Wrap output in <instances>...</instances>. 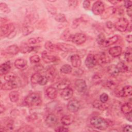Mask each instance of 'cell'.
Returning a JSON list of instances; mask_svg holds the SVG:
<instances>
[{
    "label": "cell",
    "instance_id": "obj_55",
    "mask_svg": "<svg viewBox=\"0 0 132 132\" xmlns=\"http://www.w3.org/2000/svg\"><path fill=\"white\" fill-rule=\"evenodd\" d=\"M132 127L130 125H126L124 128H123V131H125V132H131L132 131Z\"/></svg>",
    "mask_w": 132,
    "mask_h": 132
},
{
    "label": "cell",
    "instance_id": "obj_23",
    "mask_svg": "<svg viewBox=\"0 0 132 132\" xmlns=\"http://www.w3.org/2000/svg\"><path fill=\"white\" fill-rule=\"evenodd\" d=\"M132 94V88L130 85L124 86L120 92V95L123 97L131 96Z\"/></svg>",
    "mask_w": 132,
    "mask_h": 132
},
{
    "label": "cell",
    "instance_id": "obj_25",
    "mask_svg": "<svg viewBox=\"0 0 132 132\" xmlns=\"http://www.w3.org/2000/svg\"><path fill=\"white\" fill-rule=\"evenodd\" d=\"M116 12V9L113 7H109L106 9H105L104 12L101 14V17L103 19L109 18L111 15Z\"/></svg>",
    "mask_w": 132,
    "mask_h": 132
},
{
    "label": "cell",
    "instance_id": "obj_16",
    "mask_svg": "<svg viewBox=\"0 0 132 132\" xmlns=\"http://www.w3.org/2000/svg\"><path fill=\"white\" fill-rule=\"evenodd\" d=\"M42 59L45 63H51L56 61L57 57L54 55H48L47 52L43 51L42 53Z\"/></svg>",
    "mask_w": 132,
    "mask_h": 132
},
{
    "label": "cell",
    "instance_id": "obj_11",
    "mask_svg": "<svg viewBox=\"0 0 132 132\" xmlns=\"http://www.w3.org/2000/svg\"><path fill=\"white\" fill-rule=\"evenodd\" d=\"M19 82L16 79L13 81H7L1 86V89L4 90H11L13 89L19 87Z\"/></svg>",
    "mask_w": 132,
    "mask_h": 132
},
{
    "label": "cell",
    "instance_id": "obj_5",
    "mask_svg": "<svg viewBox=\"0 0 132 132\" xmlns=\"http://www.w3.org/2000/svg\"><path fill=\"white\" fill-rule=\"evenodd\" d=\"M105 9L104 3L100 1H96L95 3H94L92 7V12L95 15L102 14Z\"/></svg>",
    "mask_w": 132,
    "mask_h": 132
},
{
    "label": "cell",
    "instance_id": "obj_39",
    "mask_svg": "<svg viewBox=\"0 0 132 132\" xmlns=\"http://www.w3.org/2000/svg\"><path fill=\"white\" fill-rule=\"evenodd\" d=\"M16 75L14 73H8L4 75V79L6 81H13L16 80L17 78Z\"/></svg>",
    "mask_w": 132,
    "mask_h": 132
},
{
    "label": "cell",
    "instance_id": "obj_62",
    "mask_svg": "<svg viewBox=\"0 0 132 132\" xmlns=\"http://www.w3.org/2000/svg\"><path fill=\"white\" fill-rule=\"evenodd\" d=\"M93 80H94V82H96V80H97V81H99L100 82V80H101V77L98 75H95L94 76V77H93Z\"/></svg>",
    "mask_w": 132,
    "mask_h": 132
},
{
    "label": "cell",
    "instance_id": "obj_35",
    "mask_svg": "<svg viewBox=\"0 0 132 132\" xmlns=\"http://www.w3.org/2000/svg\"><path fill=\"white\" fill-rule=\"evenodd\" d=\"M116 66L119 72L124 73L127 72L128 70V66L124 62L122 61L119 62Z\"/></svg>",
    "mask_w": 132,
    "mask_h": 132
},
{
    "label": "cell",
    "instance_id": "obj_52",
    "mask_svg": "<svg viewBox=\"0 0 132 132\" xmlns=\"http://www.w3.org/2000/svg\"><path fill=\"white\" fill-rule=\"evenodd\" d=\"M48 80V79L47 78V77L46 76H42L39 84L40 85H42V86L45 85L47 84Z\"/></svg>",
    "mask_w": 132,
    "mask_h": 132
},
{
    "label": "cell",
    "instance_id": "obj_22",
    "mask_svg": "<svg viewBox=\"0 0 132 132\" xmlns=\"http://www.w3.org/2000/svg\"><path fill=\"white\" fill-rule=\"evenodd\" d=\"M74 120V117L71 114L64 115L61 119V123L65 126L71 124Z\"/></svg>",
    "mask_w": 132,
    "mask_h": 132
},
{
    "label": "cell",
    "instance_id": "obj_18",
    "mask_svg": "<svg viewBox=\"0 0 132 132\" xmlns=\"http://www.w3.org/2000/svg\"><path fill=\"white\" fill-rule=\"evenodd\" d=\"M60 95L61 97L64 100H68L71 98V97L73 96V91L71 88L68 87L66 89L62 90V91L61 92Z\"/></svg>",
    "mask_w": 132,
    "mask_h": 132
},
{
    "label": "cell",
    "instance_id": "obj_37",
    "mask_svg": "<svg viewBox=\"0 0 132 132\" xmlns=\"http://www.w3.org/2000/svg\"><path fill=\"white\" fill-rule=\"evenodd\" d=\"M9 97L11 102L15 103L19 99V94L16 91H11L9 94Z\"/></svg>",
    "mask_w": 132,
    "mask_h": 132
},
{
    "label": "cell",
    "instance_id": "obj_12",
    "mask_svg": "<svg viewBox=\"0 0 132 132\" xmlns=\"http://www.w3.org/2000/svg\"><path fill=\"white\" fill-rule=\"evenodd\" d=\"M95 58L96 59L97 64L101 65H104L106 63L109 62L110 58L105 53H102L100 55H95Z\"/></svg>",
    "mask_w": 132,
    "mask_h": 132
},
{
    "label": "cell",
    "instance_id": "obj_27",
    "mask_svg": "<svg viewBox=\"0 0 132 132\" xmlns=\"http://www.w3.org/2000/svg\"><path fill=\"white\" fill-rule=\"evenodd\" d=\"M107 72L112 77H116L119 75V72L117 69V67L114 64H111L109 65L107 68Z\"/></svg>",
    "mask_w": 132,
    "mask_h": 132
},
{
    "label": "cell",
    "instance_id": "obj_38",
    "mask_svg": "<svg viewBox=\"0 0 132 132\" xmlns=\"http://www.w3.org/2000/svg\"><path fill=\"white\" fill-rule=\"evenodd\" d=\"M60 71L61 73H63V74H69L72 72V67L68 64H65L63 65L60 69Z\"/></svg>",
    "mask_w": 132,
    "mask_h": 132
},
{
    "label": "cell",
    "instance_id": "obj_46",
    "mask_svg": "<svg viewBox=\"0 0 132 132\" xmlns=\"http://www.w3.org/2000/svg\"><path fill=\"white\" fill-rule=\"evenodd\" d=\"M46 9L51 14H54V15L56 14L57 9L53 5L51 4H48L46 5Z\"/></svg>",
    "mask_w": 132,
    "mask_h": 132
},
{
    "label": "cell",
    "instance_id": "obj_48",
    "mask_svg": "<svg viewBox=\"0 0 132 132\" xmlns=\"http://www.w3.org/2000/svg\"><path fill=\"white\" fill-rule=\"evenodd\" d=\"M108 98H109V96L108 94L105 93H103L101 94L100 96V100L102 103H106L108 100Z\"/></svg>",
    "mask_w": 132,
    "mask_h": 132
},
{
    "label": "cell",
    "instance_id": "obj_54",
    "mask_svg": "<svg viewBox=\"0 0 132 132\" xmlns=\"http://www.w3.org/2000/svg\"><path fill=\"white\" fill-rule=\"evenodd\" d=\"M56 131H69V129L63 126H59L55 129Z\"/></svg>",
    "mask_w": 132,
    "mask_h": 132
},
{
    "label": "cell",
    "instance_id": "obj_40",
    "mask_svg": "<svg viewBox=\"0 0 132 132\" xmlns=\"http://www.w3.org/2000/svg\"><path fill=\"white\" fill-rule=\"evenodd\" d=\"M54 19L58 22L64 23V22H67L66 17H65V15L64 14H62V13L56 14L55 15V16H54Z\"/></svg>",
    "mask_w": 132,
    "mask_h": 132
},
{
    "label": "cell",
    "instance_id": "obj_47",
    "mask_svg": "<svg viewBox=\"0 0 132 132\" xmlns=\"http://www.w3.org/2000/svg\"><path fill=\"white\" fill-rule=\"evenodd\" d=\"M29 60L32 63H37L40 61V58L37 55H34L30 57Z\"/></svg>",
    "mask_w": 132,
    "mask_h": 132
},
{
    "label": "cell",
    "instance_id": "obj_44",
    "mask_svg": "<svg viewBox=\"0 0 132 132\" xmlns=\"http://www.w3.org/2000/svg\"><path fill=\"white\" fill-rule=\"evenodd\" d=\"M107 86L110 89H114L117 86V82L112 79H108L107 81Z\"/></svg>",
    "mask_w": 132,
    "mask_h": 132
},
{
    "label": "cell",
    "instance_id": "obj_59",
    "mask_svg": "<svg viewBox=\"0 0 132 132\" xmlns=\"http://www.w3.org/2000/svg\"><path fill=\"white\" fill-rule=\"evenodd\" d=\"M126 118L129 121L131 122V112L126 114Z\"/></svg>",
    "mask_w": 132,
    "mask_h": 132
},
{
    "label": "cell",
    "instance_id": "obj_9",
    "mask_svg": "<svg viewBox=\"0 0 132 132\" xmlns=\"http://www.w3.org/2000/svg\"><path fill=\"white\" fill-rule=\"evenodd\" d=\"M75 87L76 90L80 93L85 92L87 89L86 81L84 79H78L75 82Z\"/></svg>",
    "mask_w": 132,
    "mask_h": 132
},
{
    "label": "cell",
    "instance_id": "obj_51",
    "mask_svg": "<svg viewBox=\"0 0 132 132\" xmlns=\"http://www.w3.org/2000/svg\"><path fill=\"white\" fill-rule=\"evenodd\" d=\"M43 69H44L43 66L40 64H36L34 67V69L35 71H36V72H39L40 71H42L43 70Z\"/></svg>",
    "mask_w": 132,
    "mask_h": 132
},
{
    "label": "cell",
    "instance_id": "obj_30",
    "mask_svg": "<svg viewBox=\"0 0 132 132\" xmlns=\"http://www.w3.org/2000/svg\"><path fill=\"white\" fill-rule=\"evenodd\" d=\"M72 35L70 34L69 29L67 28L65 30H64L63 31V32L61 34L60 36V39L63 41H71Z\"/></svg>",
    "mask_w": 132,
    "mask_h": 132
},
{
    "label": "cell",
    "instance_id": "obj_43",
    "mask_svg": "<svg viewBox=\"0 0 132 132\" xmlns=\"http://www.w3.org/2000/svg\"><path fill=\"white\" fill-rule=\"evenodd\" d=\"M0 9L3 12L6 13H8L10 12V9L7 6V5L5 3H0Z\"/></svg>",
    "mask_w": 132,
    "mask_h": 132
},
{
    "label": "cell",
    "instance_id": "obj_53",
    "mask_svg": "<svg viewBox=\"0 0 132 132\" xmlns=\"http://www.w3.org/2000/svg\"><path fill=\"white\" fill-rule=\"evenodd\" d=\"M82 6H83L84 8H85V9H86V10L88 9L89 8V7H90V1H87V0L84 1L83 2V3H82Z\"/></svg>",
    "mask_w": 132,
    "mask_h": 132
},
{
    "label": "cell",
    "instance_id": "obj_41",
    "mask_svg": "<svg viewBox=\"0 0 132 132\" xmlns=\"http://www.w3.org/2000/svg\"><path fill=\"white\" fill-rule=\"evenodd\" d=\"M124 58L127 62H130L131 61V51L130 47L126 48L124 54Z\"/></svg>",
    "mask_w": 132,
    "mask_h": 132
},
{
    "label": "cell",
    "instance_id": "obj_4",
    "mask_svg": "<svg viewBox=\"0 0 132 132\" xmlns=\"http://www.w3.org/2000/svg\"><path fill=\"white\" fill-rule=\"evenodd\" d=\"M129 26V22L124 18L119 19L114 24V27L118 31L124 32L127 30Z\"/></svg>",
    "mask_w": 132,
    "mask_h": 132
},
{
    "label": "cell",
    "instance_id": "obj_56",
    "mask_svg": "<svg viewBox=\"0 0 132 132\" xmlns=\"http://www.w3.org/2000/svg\"><path fill=\"white\" fill-rule=\"evenodd\" d=\"M131 4H132V2L130 1H126L124 2V6L127 9L131 7Z\"/></svg>",
    "mask_w": 132,
    "mask_h": 132
},
{
    "label": "cell",
    "instance_id": "obj_3",
    "mask_svg": "<svg viewBox=\"0 0 132 132\" xmlns=\"http://www.w3.org/2000/svg\"><path fill=\"white\" fill-rule=\"evenodd\" d=\"M14 29L15 27L12 23H9L1 25L0 28L1 37H9L14 32Z\"/></svg>",
    "mask_w": 132,
    "mask_h": 132
},
{
    "label": "cell",
    "instance_id": "obj_29",
    "mask_svg": "<svg viewBox=\"0 0 132 132\" xmlns=\"http://www.w3.org/2000/svg\"><path fill=\"white\" fill-rule=\"evenodd\" d=\"M105 103H102L100 100L99 101V100H96L93 102L92 105L94 107L97 109H98L102 110H104L107 108V106L105 104Z\"/></svg>",
    "mask_w": 132,
    "mask_h": 132
},
{
    "label": "cell",
    "instance_id": "obj_2",
    "mask_svg": "<svg viewBox=\"0 0 132 132\" xmlns=\"http://www.w3.org/2000/svg\"><path fill=\"white\" fill-rule=\"evenodd\" d=\"M25 103L29 106H38L41 103V97L37 93H31L25 97Z\"/></svg>",
    "mask_w": 132,
    "mask_h": 132
},
{
    "label": "cell",
    "instance_id": "obj_33",
    "mask_svg": "<svg viewBox=\"0 0 132 132\" xmlns=\"http://www.w3.org/2000/svg\"><path fill=\"white\" fill-rule=\"evenodd\" d=\"M44 47L47 51L50 52H55L56 51L58 50L56 45L54 44L52 42L50 41H47L45 43Z\"/></svg>",
    "mask_w": 132,
    "mask_h": 132
},
{
    "label": "cell",
    "instance_id": "obj_63",
    "mask_svg": "<svg viewBox=\"0 0 132 132\" xmlns=\"http://www.w3.org/2000/svg\"><path fill=\"white\" fill-rule=\"evenodd\" d=\"M5 111V106L1 104V106H0V113H2Z\"/></svg>",
    "mask_w": 132,
    "mask_h": 132
},
{
    "label": "cell",
    "instance_id": "obj_15",
    "mask_svg": "<svg viewBox=\"0 0 132 132\" xmlns=\"http://www.w3.org/2000/svg\"><path fill=\"white\" fill-rule=\"evenodd\" d=\"M71 84L70 80L68 78H64L57 82L56 85V88L59 90H63L69 87Z\"/></svg>",
    "mask_w": 132,
    "mask_h": 132
},
{
    "label": "cell",
    "instance_id": "obj_36",
    "mask_svg": "<svg viewBox=\"0 0 132 132\" xmlns=\"http://www.w3.org/2000/svg\"><path fill=\"white\" fill-rule=\"evenodd\" d=\"M131 105L129 103H125L121 107V110L124 114H127L131 112Z\"/></svg>",
    "mask_w": 132,
    "mask_h": 132
},
{
    "label": "cell",
    "instance_id": "obj_10",
    "mask_svg": "<svg viewBox=\"0 0 132 132\" xmlns=\"http://www.w3.org/2000/svg\"><path fill=\"white\" fill-rule=\"evenodd\" d=\"M85 64L88 68H92L97 64L96 59L95 55L92 54H89L87 56L85 61Z\"/></svg>",
    "mask_w": 132,
    "mask_h": 132
},
{
    "label": "cell",
    "instance_id": "obj_13",
    "mask_svg": "<svg viewBox=\"0 0 132 132\" xmlns=\"http://www.w3.org/2000/svg\"><path fill=\"white\" fill-rule=\"evenodd\" d=\"M58 120L57 117L54 114H49L45 119V123L48 126H54L58 123Z\"/></svg>",
    "mask_w": 132,
    "mask_h": 132
},
{
    "label": "cell",
    "instance_id": "obj_14",
    "mask_svg": "<svg viewBox=\"0 0 132 132\" xmlns=\"http://www.w3.org/2000/svg\"><path fill=\"white\" fill-rule=\"evenodd\" d=\"M71 62L72 65L75 68H78L81 65V60L80 56L77 54H73L71 56Z\"/></svg>",
    "mask_w": 132,
    "mask_h": 132
},
{
    "label": "cell",
    "instance_id": "obj_34",
    "mask_svg": "<svg viewBox=\"0 0 132 132\" xmlns=\"http://www.w3.org/2000/svg\"><path fill=\"white\" fill-rule=\"evenodd\" d=\"M35 47L33 46H28L26 44L21 45L20 47V51L21 53H23V54H26V53H30L34 50Z\"/></svg>",
    "mask_w": 132,
    "mask_h": 132
},
{
    "label": "cell",
    "instance_id": "obj_60",
    "mask_svg": "<svg viewBox=\"0 0 132 132\" xmlns=\"http://www.w3.org/2000/svg\"><path fill=\"white\" fill-rule=\"evenodd\" d=\"M131 35H128L127 36H126L125 39L126 40V41L128 43H131V40H132V38H131Z\"/></svg>",
    "mask_w": 132,
    "mask_h": 132
},
{
    "label": "cell",
    "instance_id": "obj_20",
    "mask_svg": "<svg viewBox=\"0 0 132 132\" xmlns=\"http://www.w3.org/2000/svg\"><path fill=\"white\" fill-rule=\"evenodd\" d=\"M45 92L46 95L49 98L54 100L56 98L57 95V91L56 88L50 87L46 89Z\"/></svg>",
    "mask_w": 132,
    "mask_h": 132
},
{
    "label": "cell",
    "instance_id": "obj_50",
    "mask_svg": "<svg viewBox=\"0 0 132 132\" xmlns=\"http://www.w3.org/2000/svg\"><path fill=\"white\" fill-rule=\"evenodd\" d=\"M78 4V1L76 0H70L68 1V5L70 7L74 8H75Z\"/></svg>",
    "mask_w": 132,
    "mask_h": 132
},
{
    "label": "cell",
    "instance_id": "obj_61",
    "mask_svg": "<svg viewBox=\"0 0 132 132\" xmlns=\"http://www.w3.org/2000/svg\"><path fill=\"white\" fill-rule=\"evenodd\" d=\"M127 14L129 16L131 17L132 15V10H131V7L127 9Z\"/></svg>",
    "mask_w": 132,
    "mask_h": 132
},
{
    "label": "cell",
    "instance_id": "obj_6",
    "mask_svg": "<svg viewBox=\"0 0 132 132\" xmlns=\"http://www.w3.org/2000/svg\"><path fill=\"white\" fill-rule=\"evenodd\" d=\"M87 37L85 34L82 33H76L72 35L71 41L76 44L80 45L85 43Z\"/></svg>",
    "mask_w": 132,
    "mask_h": 132
},
{
    "label": "cell",
    "instance_id": "obj_17",
    "mask_svg": "<svg viewBox=\"0 0 132 132\" xmlns=\"http://www.w3.org/2000/svg\"><path fill=\"white\" fill-rule=\"evenodd\" d=\"M122 52V48L120 46H116L110 48L108 50L109 54L113 57L119 56Z\"/></svg>",
    "mask_w": 132,
    "mask_h": 132
},
{
    "label": "cell",
    "instance_id": "obj_7",
    "mask_svg": "<svg viewBox=\"0 0 132 132\" xmlns=\"http://www.w3.org/2000/svg\"><path fill=\"white\" fill-rule=\"evenodd\" d=\"M58 50L67 52H76L77 48L73 45L65 43H58L56 44Z\"/></svg>",
    "mask_w": 132,
    "mask_h": 132
},
{
    "label": "cell",
    "instance_id": "obj_8",
    "mask_svg": "<svg viewBox=\"0 0 132 132\" xmlns=\"http://www.w3.org/2000/svg\"><path fill=\"white\" fill-rule=\"evenodd\" d=\"M80 107L79 102L76 100H72L69 102L67 105L68 110L72 112H76L78 111Z\"/></svg>",
    "mask_w": 132,
    "mask_h": 132
},
{
    "label": "cell",
    "instance_id": "obj_49",
    "mask_svg": "<svg viewBox=\"0 0 132 132\" xmlns=\"http://www.w3.org/2000/svg\"><path fill=\"white\" fill-rule=\"evenodd\" d=\"M82 21V19L81 18H79V19H76L75 20H74L73 24H72V27L75 28H76L79 24H80V23H81Z\"/></svg>",
    "mask_w": 132,
    "mask_h": 132
},
{
    "label": "cell",
    "instance_id": "obj_32",
    "mask_svg": "<svg viewBox=\"0 0 132 132\" xmlns=\"http://www.w3.org/2000/svg\"><path fill=\"white\" fill-rule=\"evenodd\" d=\"M34 29V27L28 24H25L22 28V34L24 36H27L31 34Z\"/></svg>",
    "mask_w": 132,
    "mask_h": 132
},
{
    "label": "cell",
    "instance_id": "obj_19",
    "mask_svg": "<svg viewBox=\"0 0 132 132\" xmlns=\"http://www.w3.org/2000/svg\"><path fill=\"white\" fill-rule=\"evenodd\" d=\"M118 40H119L118 36L117 35H114L108 38L107 39H106L102 45L103 47H108L116 43V42H118Z\"/></svg>",
    "mask_w": 132,
    "mask_h": 132
},
{
    "label": "cell",
    "instance_id": "obj_42",
    "mask_svg": "<svg viewBox=\"0 0 132 132\" xmlns=\"http://www.w3.org/2000/svg\"><path fill=\"white\" fill-rule=\"evenodd\" d=\"M43 41V38L42 37H38L37 38H31L28 40V43L30 44H35L41 42Z\"/></svg>",
    "mask_w": 132,
    "mask_h": 132
},
{
    "label": "cell",
    "instance_id": "obj_26",
    "mask_svg": "<svg viewBox=\"0 0 132 132\" xmlns=\"http://www.w3.org/2000/svg\"><path fill=\"white\" fill-rule=\"evenodd\" d=\"M14 64L15 67L17 69L22 70V69L25 68V67H26L27 64V62L24 59L19 58V59H17L15 60Z\"/></svg>",
    "mask_w": 132,
    "mask_h": 132
},
{
    "label": "cell",
    "instance_id": "obj_31",
    "mask_svg": "<svg viewBox=\"0 0 132 132\" xmlns=\"http://www.w3.org/2000/svg\"><path fill=\"white\" fill-rule=\"evenodd\" d=\"M42 75H41L39 72H36L32 74L30 78V81L31 83L34 84H37L40 82Z\"/></svg>",
    "mask_w": 132,
    "mask_h": 132
},
{
    "label": "cell",
    "instance_id": "obj_45",
    "mask_svg": "<svg viewBox=\"0 0 132 132\" xmlns=\"http://www.w3.org/2000/svg\"><path fill=\"white\" fill-rule=\"evenodd\" d=\"M105 40H106V38L104 34L103 33H101L97 36L96 41L98 44L102 45Z\"/></svg>",
    "mask_w": 132,
    "mask_h": 132
},
{
    "label": "cell",
    "instance_id": "obj_21",
    "mask_svg": "<svg viewBox=\"0 0 132 132\" xmlns=\"http://www.w3.org/2000/svg\"><path fill=\"white\" fill-rule=\"evenodd\" d=\"M11 69V64L10 61H6L2 64L0 66V74L1 75H5L9 73Z\"/></svg>",
    "mask_w": 132,
    "mask_h": 132
},
{
    "label": "cell",
    "instance_id": "obj_64",
    "mask_svg": "<svg viewBox=\"0 0 132 132\" xmlns=\"http://www.w3.org/2000/svg\"><path fill=\"white\" fill-rule=\"evenodd\" d=\"M109 2L110 3H111V4H113V5L117 4V3H118L119 2V1H109Z\"/></svg>",
    "mask_w": 132,
    "mask_h": 132
},
{
    "label": "cell",
    "instance_id": "obj_58",
    "mask_svg": "<svg viewBox=\"0 0 132 132\" xmlns=\"http://www.w3.org/2000/svg\"><path fill=\"white\" fill-rule=\"evenodd\" d=\"M106 26L108 28L111 29H112L113 27H114V24L110 21H108L106 23Z\"/></svg>",
    "mask_w": 132,
    "mask_h": 132
},
{
    "label": "cell",
    "instance_id": "obj_24",
    "mask_svg": "<svg viewBox=\"0 0 132 132\" xmlns=\"http://www.w3.org/2000/svg\"><path fill=\"white\" fill-rule=\"evenodd\" d=\"M5 51L8 54L14 55L17 54L19 52L20 48L16 45L13 44L7 47Z\"/></svg>",
    "mask_w": 132,
    "mask_h": 132
},
{
    "label": "cell",
    "instance_id": "obj_57",
    "mask_svg": "<svg viewBox=\"0 0 132 132\" xmlns=\"http://www.w3.org/2000/svg\"><path fill=\"white\" fill-rule=\"evenodd\" d=\"M31 128H29V126H28L27 127H26V126H25L24 127H22L20 128L18 131H32V129H30Z\"/></svg>",
    "mask_w": 132,
    "mask_h": 132
},
{
    "label": "cell",
    "instance_id": "obj_28",
    "mask_svg": "<svg viewBox=\"0 0 132 132\" xmlns=\"http://www.w3.org/2000/svg\"><path fill=\"white\" fill-rule=\"evenodd\" d=\"M57 75L56 69L53 66H51L48 68L46 71V76L48 79H53L55 78Z\"/></svg>",
    "mask_w": 132,
    "mask_h": 132
},
{
    "label": "cell",
    "instance_id": "obj_1",
    "mask_svg": "<svg viewBox=\"0 0 132 132\" xmlns=\"http://www.w3.org/2000/svg\"><path fill=\"white\" fill-rule=\"evenodd\" d=\"M90 122L94 128L102 130L106 129L109 126V124L106 120L97 116L92 117Z\"/></svg>",
    "mask_w": 132,
    "mask_h": 132
}]
</instances>
